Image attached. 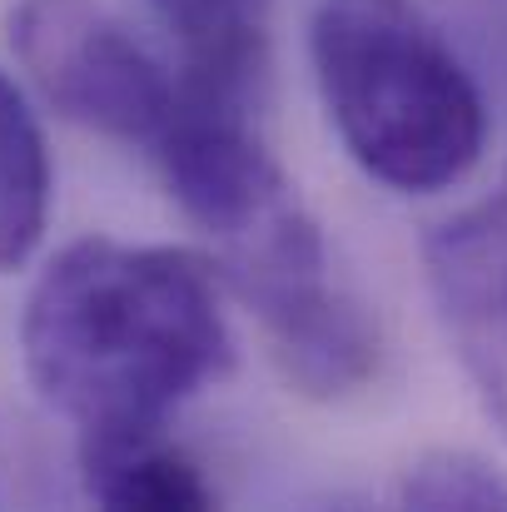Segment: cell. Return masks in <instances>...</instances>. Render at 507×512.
I'll list each match as a JSON object with an SVG mask.
<instances>
[{
    "instance_id": "8992f818",
    "label": "cell",
    "mask_w": 507,
    "mask_h": 512,
    "mask_svg": "<svg viewBox=\"0 0 507 512\" xmlns=\"http://www.w3.org/2000/svg\"><path fill=\"white\" fill-rule=\"evenodd\" d=\"M80 483H85V498H95L100 508H135V512L214 508V488L204 483L194 458L169 443L165 428L85 433L80 438Z\"/></svg>"
},
{
    "instance_id": "5b68a950",
    "label": "cell",
    "mask_w": 507,
    "mask_h": 512,
    "mask_svg": "<svg viewBox=\"0 0 507 512\" xmlns=\"http://www.w3.org/2000/svg\"><path fill=\"white\" fill-rule=\"evenodd\" d=\"M423 259L448 343L507 433V184L443 219L428 234Z\"/></svg>"
},
{
    "instance_id": "52a82bcc",
    "label": "cell",
    "mask_w": 507,
    "mask_h": 512,
    "mask_svg": "<svg viewBox=\"0 0 507 512\" xmlns=\"http://www.w3.org/2000/svg\"><path fill=\"white\" fill-rule=\"evenodd\" d=\"M50 219V150L25 95L0 75V274L20 269Z\"/></svg>"
},
{
    "instance_id": "ba28073f",
    "label": "cell",
    "mask_w": 507,
    "mask_h": 512,
    "mask_svg": "<svg viewBox=\"0 0 507 512\" xmlns=\"http://www.w3.org/2000/svg\"><path fill=\"white\" fill-rule=\"evenodd\" d=\"M155 15L189 50V85L239 100L254 70L259 20L269 0H150Z\"/></svg>"
},
{
    "instance_id": "277c9868",
    "label": "cell",
    "mask_w": 507,
    "mask_h": 512,
    "mask_svg": "<svg viewBox=\"0 0 507 512\" xmlns=\"http://www.w3.org/2000/svg\"><path fill=\"white\" fill-rule=\"evenodd\" d=\"M10 50L55 115L120 145L155 150L184 95L95 0H15Z\"/></svg>"
},
{
    "instance_id": "9c48e42d",
    "label": "cell",
    "mask_w": 507,
    "mask_h": 512,
    "mask_svg": "<svg viewBox=\"0 0 507 512\" xmlns=\"http://www.w3.org/2000/svg\"><path fill=\"white\" fill-rule=\"evenodd\" d=\"M403 508H428V512H507V478L478 453L463 448H438L423 453L398 488Z\"/></svg>"
},
{
    "instance_id": "7a4b0ae2",
    "label": "cell",
    "mask_w": 507,
    "mask_h": 512,
    "mask_svg": "<svg viewBox=\"0 0 507 512\" xmlns=\"http://www.w3.org/2000/svg\"><path fill=\"white\" fill-rule=\"evenodd\" d=\"M309 60L338 140L368 179L438 194L478 170L483 90L413 0H319Z\"/></svg>"
},
{
    "instance_id": "3957f363",
    "label": "cell",
    "mask_w": 507,
    "mask_h": 512,
    "mask_svg": "<svg viewBox=\"0 0 507 512\" xmlns=\"http://www.w3.org/2000/svg\"><path fill=\"white\" fill-rule=\"evenodd\" d=\"M214 274L259 319L279 368L314 398L353 393L378 368V329L334 274L329 244L284 179L229 229L214 234Z\"/></svg>"
},
{
    "instance_id": "6da1fadb",
    "label": "cell",
    "mask_w": 507,
    "mask_h": 512,
    "mask_svg": "<svg viewBox=\"0 0 507 512\" xmlns=\"http://www.w3.org/2000/svg\"><path fill=\"white\" fill-rule=\"evenodd\" d=\"M25 373L40 398L85 433L165 428L229 368V319L209 259L75 239L35 279L20 319Z\"/></svg>"
}]
</instances>
